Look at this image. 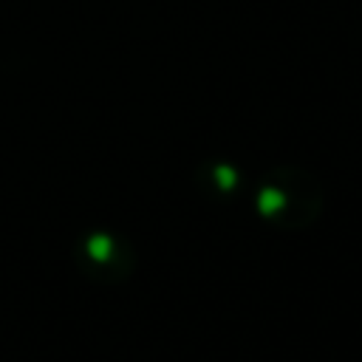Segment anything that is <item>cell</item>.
I'll return each mask as SVG.
<instances>
[{"mask_svg": "<svg viewBox=\"0 0 362 362\" xmlns=\"http://www.w3.org/2000/svg\"><path fill=\"white\" fill-rule=\"evenodd\" d=\"M71 257L90 283L119 286L127 283L139 269V252L133 240L113 229H88L76 235Z\"/></svg>", "mask_w": 362, "mask_h": 362, "instance_id": "obj_2", "label": "cell"}, {"mask_svg": "<svg viewBox=\"0 0 362 362\" xmlns=\"http://www.w3.org/2000/svg\"><path fill=\"white\" fill-rule=\"evenodd\" d=\"M195 181H198V187L206 195L223 201V198H232L240 189V170L235 164H229V161L212 158V161H206V164L198 167Z\"/></svg>", "mask_w": 362, "mask_h": 362, "instance_id": "obj_3", "label": "cell"}, {"mask_svg": "<svg viewBox=\"0 0 362 362\" xmlns=\"http://www.w3.org/2000/svg\"><path fill=\"white\" fill-rule=\"evenodd\" d=\"M328 195L320 175L303 164H277L255 187L257 215L280 232H305L325 212Z\"/></svg>", "mask_w": 362, "mask_h": 362, "instance_id": "obj_1", "label": "cell"}]
</instances>
